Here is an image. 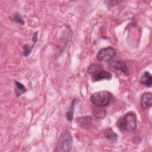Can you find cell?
<instances>
[{
  "mask_svg": "<svg viewBox=\"0 0 152 152\" xmlns=\"http://www.w3.org/2000/svg\"><path fill=\"white\" fill-rule=\"evenodd\" d=\"M118 128L122 131L133 132L137 128V116L134 112H128L120 118L117 122Z\"/></svg>",
  "mask_w": 152,
  "mask_h": 152,
  "instance_id": "obj_1",
  "label": "cell"
},
{
  "mask_svg": "<svg viewBox=\"0 0 152 152\" xmlns=\"http://www.w3.org/2000/svg\"><path fill=\"white\" fill-rule=\"evenodd\" d=\"M112 98V94L108 91L102 90L93 93L90 100L91 103L98 107H103L107 106Z\"/></svg>",
  "mask_w": 152,
  "mask_h": 152,
  "instance_id": "obj_2",
  "label": "cell"
},
{
  "mask_svg": "<svg viewBox=\"0 0 152 152\" xmlns=\"http://www.w3.org/2000/svg\"><path fill=\"white\" fill-rule=\"evenodd\" d=\"M72 138L69 131H65L59 137L55 151H70L72 146Z\"/></svg>",
  "mask_w": 152,
  "mask_h": 152,
  "instance_id": "obj_3",
  "label": "cell"
},
{
  "mask_svg": "<svg viewBox=\"0 0 152 152\" xmlns=\"http://www.w3.org/2000/svg\"><path fill=\"white\" fill-rule=\"evenodd\" d=\"M116 50L112 46L101 49L97 54V59L99 61L109 62L116 55Z\"/></svg>",
  "mask_w": 152,
  "mask_h": 152,
  "instance_id": "obj_4",
  "label": "cell"
},
{
  "mask_svg": "<svg viewBox=\"0 0 152 152\" xmlns=\"http://www.w3.org/2000/svg\"><path fill=\"white\" fill-rule=\"evenodd\" d=\"M140 102L142 109H146L150 107L152 104L151 93L148 92L142 93L140 97Z\"/></svg>",
  "mask_w": 152,
  "mask_h": 152,
  "instance_id": "obj_5",
  "label": "cell"
},
{
  "mask_svg": "<svg viewBox=\"0 0 152 152\" xmlns=\"http://www.w3.org/2000/svg\"><path fill=\"white\" fill-rule=\"evenodd\" d=\"M110 66L113 68L121 71L124 74L129 75V69L126 64L122 61H115L110 63Z\"/></svg>",
  "mask_w": 152,
  "mask_h": 152,
  "instance_id": "obj_6",
  "label": "cell"
},
{
  "mask_svg": "<svg viewBox=\"0 0 152 152\" xmlns=\"http://www.w3.org/2000/svg\"><path fill=\"white\" fill-rule=\"evenodd\" d=\"M112 78V74L103 69L99 70L92 75V80L94 81H98L104 79L109 80Z\"/></svg>",
  "mask_w": 152,
  "mask_h": 152,
  "instance_id": "obj_7",
  "label": "cell"
},
{
  "mask_svg": "<svg viewBox=\"0 0 152 152\" xmlns=\"http://www.w3.org/2000/svg\"><path fill=\"white\" fill-rule=\"evenodd\" d=\"M76 122L77 124L82 128H87L88 127L91 122V118L90 116H83L77 118Z\"/></svg>",
  "mask_w": 152,
  "mask_h": 152,
  "instance_id": "obj_8",
  "label": "cell"
},
{
  "mask_svg": "<svg viewBox=\"0 0 152 152\" xmlns=\"http://www.w3.org/2000/svg\"><path fill=\"white\" fill-rule=\"evenodd\" d=\"M140 81L141 84L150 87L152 84V77L151 74L148 71L144 72L141 77Z\"/></svg>",
  "mask_w": 152,
  "mask_h": 152,
  "instance_id": "obj_9",
  "label": "cell"
},
{
  "mask_svg": "<svg viewBox=\"0 0 152 152\" xmlns=\"http://www.w3.org/2000/svg\"><path fill=\"white\" fill-rule=\"evenodd\" d=\"M104 137L111 141H115L118 138L116 134L111 128H108L105 131Z\"/></svg>",
  "mask_w": 152,
  "mask_h": 152,
  "instance_id": "obj_10",
  "label": "cell"
},
{
  "mask_svg": "<svg viewBox=\"0 0 152 152\" xmlns=\"http://www.w3.org/2000/svg\"><path fill=\"white\" fill-rule=\"evenodd\" d=\"M15 92L17 96H20L21 94H23L26 91V89L25 87L21 83H20L18 81H15Z\"/></svg>",
  "mask_w": 152,
  "mask_h": 152,
  "instance_id": "obj_11",
  "label": "cell"
},
{
  "mask_svg": "<svg viewBox=\"0 0 152 152\" xmlns=\"http://www.w3.org/2000/svg\"><path fill=\"white\" fill-rule=\"evenodd\" d=\"M101 69H103V68L101 65L98 64H92L88 66V68L87 69V72L90 74L93 75L97 71L101 70Z\"/></svg>",
  "mask_w": 152,
  "mask_h": 152,
  "instance_id": "obj_12",
  "label": "cell"
},
{
  "mask_svg": "<svg viewBox=\"0 0 152 152\" xmlns=\"http://www.w3.org/2000/svg\"><path fill=\"white\" fill-rule=\"evenodd\" d=\"M76 100L74 99L72 100V104H71V108L69 109V110L68 112H66V118L68 119V121H71L72 119L73 118V113H74V106H75V103Z\"/></svg>",
  "mask_w": 152,
  "mask_h": 152,
  "instance_id": "obj_13",
  "label": "cell"
},
{
  "mask_svg": "<svg viewBox=\"0 0 152 152\" xmlns=\"http://www.w3.org/2000/svg\"><path fill=\"white\" fill-rule=\"evenodd\" d=\"M13 20L14 21H15L16 23H19L21 25H23L24 24V20H23L22 17H21V15H20V14L19 13H15L14 15V18H13Z\"/></svg>",
  "mask_w": 152,
  "mask_h": 152,
  "instance_id": "obj_14",
  "label": "cell"
},
{
  "mask_svg": "<svg viewBox=\"0 0 152 152\" xmlns=\"http://www.w3.org/2000/svg\"><path fill=\"white\" fill-rule=\"evenodd\" d=\"M33 46H29L28 45H25L24 46V50H23V55L25 56H28L31 52V50L33 49Z\"/></svg>",
  "mask_w": 152,
  "mask_h": 152,
  "instance_id": "obj_15",
  "label": "cell"
},
{
  "mask_svg": "<svg viewBox=\"0 0 152 152\" xmlns=\"http://www.w3.org/2000/svg\"><path fill=\"white\" fill-rule=\"evenodd\" d=\"M94 116L98 119H102L106 116V112L103 110H99L97 112H96L94 114Z\"/></svg>",
  "mask_w": 152,
  "mask_h": 152,
  "instance_id": "obj_16",
  "label": "cell"
},
{
  "mask_svg": "<svg viewBox=\"0 0 152 152\" xmlns=\"http://www.w3.org/2000/svg\"><path fill=\"white\" fill-rule=\"evenodd\" d=\"M32 40H33V45L34 46V45L36 44V43L37 42V32H35L34 34H33Z\"/></svg>",
  "mask_w": 152,
  "mask_h": 152,
  "instance_id": "obj_17",
  "label": "cell"
}]
</instances>
